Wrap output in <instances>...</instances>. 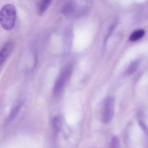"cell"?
<instances>
[{"label": "cell", "mask_w": 148, "mask_h": 148, "mask_svg": "<svg viewBox=\"0 0 148 148\" xmlns=\"http://www.w3.org/2000/svg\"><path fill=\"white\" fill-rule=\"evenodd\" d=\"M51 0H42L38 7V14H42L45 12L51 4Z\"/></svg>", "instance_id": "obj_7"}, {"label": "cell", "mask_w": 148, "mask_h": 148, "mask_svg": "<svg viewBox=\"0 0 148 148\" xmlns=\"http://www.w3.org/2000/svg\"><path fill=\"white\" fill-rule=\"evenodd\" d=\"M139 125H140V126L142 127V129H143V130L144 131H147V127L145 126V125L144 124V123H143V122H139Z\"/></svg>", "instance_id": "obj_12"}, {"label": "cell", "mask_w": 148, "mask_h": 148, "mask_svg": "<svg viewBox=\"0 0 148 148\" xmlns=\"http://www.w3.org/2000/svg\"><path fill=\"white\" fill-rule=\"evenodd\" d=\"M72 70V66L68 65L62 71L53 87V93L54 96H58L61 93L71 77Z\"/></svg>", "instance_id": "obj_2"}, {"label": "cell", "mask_w": 148, "mask_h": 148, "mask_svg": "<svg viewBox=\"0 0 148 148\" xmlns=\"http://www.w3.org/2000/svg\"><path fill=\"white\" fill-rule=\"evenodd\" d=\"M73 6L72 4H70L67 5V6L65 8L64 10V13H68L69 12H71L72 8H73Z\"/></svg>", "instance_id": "obj_11"}, {"label": "cell", "mask_w": 148, "mask_h": 148, "mask_svg": "<svg viewBox=\"0 0 148 148\" xmlns=\"http://www.w3.org/2000/svg\"><path fill=\"white\" fill-rule=\"evenodd\" d=\"M138 67V63L137 61H134L132 62L126 71V74L131 75L136 71Z\"/></svg>", "instance_id": "obj_8"}, {"label": "cell", "mask_w": 148, "mask_h": 148, "mask_svg": "<svg viewBox=\"0 0 148 148\" xmlns=\"http://www.w3.org/2000/svg\"><path fill=\"white\" fill-rule=\"evenodd\" d=\"M53 129L56 132L60 130L61 127V122L60 119L58 116L55 117L53 120Z\"/></svg>", "instance_id": "obj_9"}, {"label": "cell", "mask_w": 148, "mask_h": 148, "mask_svg": "<svg viewBox=\"0 0 148 148\" xmlns=\"http://www.w3.org/2000/svg\"><path fill=\"white\" fill-rule=\"evenodd\" d=\"M14 47V42L12 40L7 42L0 51V66L5 62Z\"/></svg>", "instance_id": "obj_4"}, {"label": "cell", "mask_w": 148, "mask_h": 148, "mask_svg": "<svg viewBox=\"0 0 148 148\" xmlns=\"http://www.w3.org/2000/svg\"><path fill=\"white\" fill-rule=\"evenodd\" d=\"M145 33V32L143 30H139L135 31L130 36V41L134 42L138 40L143 37Z\"/></svg>", "instance_id": "obj_6"}, {"label": "cell", "mask_w": 148, "mask_h": 148, "mask_svg": "<svg viewBox=\"0 0 148 148\" xmlns=\"http://www.w3.org/2000/svg\"><path fill=\"white\" fill-rule=\"evenodd\" d=\"M114 100L108 97L104 101L102 111V120L104 123H108L112 120L114 115Z\"/></svg>", "instance_id": "obj_3"}, {"label": "cell", "mask_w": 148, "mask_h": 148, "mask_svg": "<svg viewBox=\"0 0 148 148\" xmlns=\"http://www.w3.org/2000/svg\"><path fill=\"white\" fill-rule=\"evenodd\" d=\"M17 19V11L12 4H7L0 11V24L7 31L12 30Z\"/></svg>", "instance_id": "obj_1"}, {"label": "cell", "mask_w": 148, "mask_h": 148, "mask_svg": "<svg viewBox=\"0 0 148 148\" xmlns=\"http://www.w3.org/2000/svg\"><path fill=\"white\" fill-rule=\"evenodd\" d=\"M22 103H21H21H19L18 104L15 106V107L13 109L12 112L10 113L9 117H8L7 120V122L8 123H10V122H12V121L16 117L17 114H18L21 108L22 107Z\"/></svg>", "instance_id": "obj_5"}, {"label": "cell", "mask_w": 148, "mask_h": 148, "mask_svg": "<svg viewBox=\"0 0 148 148\" xmlns=\"http://www.w3.org/2000/svg\"><path fill=\"white\" fill-rule=\"evenodd\" d=\"M119 139L117 136H114L111 139V145L112 148L119 147Z\"/></svg>", "instance_id": "obj_10"}]
</instances>
